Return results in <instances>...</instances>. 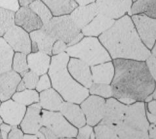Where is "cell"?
I'll return each instance as SVG.
<instances>
[{
  "label": "cell",
  "instance_id": "cell-1",
  "mask_svg": "<svg viewBox=\"0 0 156 139\" xmlns=\"http://www.w3.org/2000/svg\"><path fill=\"white\" fill-rule=\"evenodd\" d=\"M114 75L111 87L116 98L129 97L144 101L154 91L155 83L143 61L117 59L114 61Z\"/></svg>",
  "mask_w": 156,
  "mask_h": 139
},
{
  "label": "cell",
  "instance_id": "cell-2",
  "mask_svg": "<svg viewBox=\"0 0 156 139\" xmlns=\"http://www.w3.org/2000/svg\"><path fill=\"white\" fill-rule=\"evenodd\" d=\"M99 40L113 59L145 61L151 55L128 15L115 21L112 27L99 35Z\"/></svg>",
  "mask_w": 156,
  "mask_h": 139
},
{
  "label": "cell",
  "instance_id": "cell-3",
  "mask_svg": "<svg viewBox=\"0 0 156 139\" xmlns=\"http://www.w3.org/2000/svg\"><path fill=\"white\" fill-rule=\"evenodd\" d=\"M69 59V55L66 52L52 55L47 73L52 87L64 101L80 104L88 97L89 91L71 76L67 67Z\"/></svg>",
  "mask_w": 156,
  "mask_h": 139
},
{
  "label": "cell",
  "instance_id": "cell-4",
  "mask_svg": "<svg viewBox=\"0 0 156 139\" xmlns=\"http://www.w3.org/2000/svg\"><path fill=\"white\" fill-rule=\"evenodd\" d=\"M118 138H149V123L144 103L127 106L122 122L115 126Z\"/></svg>",
  "mask_w": 156,
  "mask_h": 139
},
{
  "label": "cell",
  "instance_id": "cell-5",
  "mask_svg": "<svg viewBox=\"0 0 156 139\" xmlns=\"http://www.w3.org/2000/svg\"><path fill=\"white\" fill-rule=\"evenodd\" d=\"M66 52L69 57L80 59L90 66L111 60L107 49L99 40L94 37L82 38L79 43L68 46Z\"/></svg>",
  "mask_w": 156,
  "mask_h": 139
},
{
  "label": "cell",
  "instance_id": "cell-6",
  "mask_svg": "<svg viewBox=\"0 0 156 139\" xmlns=\"http://www.w3.org/2000/svg\"><path fill=\"white\" fill-rule=\"evenodd\" d=\"M42 28L55 40L62 41L68 46L79 43L84 36L69 15L53 16L48 23L43 24Z\"/></svg>",
  "mask_w": 156,
  "mask_h": 139
},
{
  "label": "cell",
  "instance_id": "cell-7",
  "mask_svg": "<svg viewBox=\"0 0 156 139\" xmlns=\"http://www.w3.org/2000/svg\"><path fill=\"white\" fill-rule=\"evenodd\" d=\"M42 126L50 129L58 138L76 137L78 130L59 111L41 110Z\"/></svg>",
  "mask_w": 156,
  "mask_h": 139
},
{
  "label": "cell",
  "instance_id": "cell-8",
  "mask_svg": "<svg viewBox=\"0 0 156 139\" xmlns=\"http://www.w3.org/2000/svg\"><path fill=\"white\" fill-rule=\"evenodd\" d=\"M131 19L143 43L152 49L156 41V18L138 14L133 15Z\"/></svg>",
  "mask_w": 156,
  "mask_h": 139
},
{
  "label": "cell",
  "instance_id": "cell-9",
  "mask_svg": "<svg viewBox=\"0 0 156 139\" xmlns=\"http://www.w3.org/2000/svg\"><path fill=\"white\" fill-rule=\"evenodd\" d=\"M15 52L29 54L31 52L30 34L21 27L14 24L3 36Z\"/></svg>",
  "mask_w": 156,
  "mask_h": 139
},
{
  "label": "cell",
  "instance_id": "cell-10",
  "mask_svg": "<svg viewBox=\"0 0 156 139\" xmlns=\"http://www.w3.org/2000/svg\"><path fill=\"white\" fill-rule=\"evenodd\" d=\"M105 106V99L95 95H91L82 102L80 107L89 126H94L101 121L104 116Z\"/></svg>",
  "mask_w": 156,
  "mask_h": 139
},
{
  "label": "cell",
  "instance_id": "cell-11",
  "mask_svg": "<svg viewBox=\"0 0 156 139\" xmlns=\"http://www.w3.org/2000/svg\"><path fill=\"white\" fill-rule=\"evenodd\" d=\"M27 106L12 99L0 104V118L2 122L12 126H19L26 112Z\"/></svg>",
  "mask_w": 156,
  "mask_h": 139
},
{
  "label": "cell",
  "instance_id": "cell-12",
  "mask_svg": "<svg viewBox=\"0 0 156 139\" xmlns=\"http://www.w3.org/2000/svg\"><path fill=\"white\" fill-rule=\"evenodd\" d=\"M99 13L112 19H119L129 12L132 0H96Z\"/></svg>",
  "mask_w": 156,
  "mask_h": 139
},
{
  "label": "cell",
  "instance_id": "cell-13",
  "mask_svg": "<svg viewBox=\"0 0 156 139\" xmlns=\"http://www.w3.org/2000/svg\"><path fill=\"white\" fill-rule=\"evenodd\" d=\"M41 108L39 103L27 106L26 112L19 125L24 134H37L42 126Z\"/></svg>",
  "mask_w": 156,
  "mask_h": 139
},
{
  "label": "cell",
  "instance_id": "cell-14",
  "mask_svg": "<svg viewBox=\"0 0 156 139\" xmlns=\"http://www.w3.org/2000/svg\"><path fill=\"white\" fill-rule=\"evenodd\" d=\"M68 70L74 79L86 88H89L93 84L91 69L82 60L71 58L68 63Z\"/></svg>",
  "mask_w": 156,
  "mask_h": 139
},
{
  "label": "cell",
  "instance_id": "cell-15",
  "mask_svg": "<svg viewBox=\"0 0 156 139\" xmlns=\"http://www.w3.org/2000/svg\"><path fill=\"white\" fill-rule=\"evenodd\" d=\"M15 24L21 27L30 34L41 29L43 23L29 7H20L15 12Z\"/></svg>",
  "mask_w": 156,
  "mask_h": 139
},
{
  "label": "cell",
  "instance_id": "cell-16",
  "mask_svg": "<svg viewBox=\"0 0 156 139\" xmlns=\"http://www.w3.org/2000/svg\"><path fill=\"white\" fill-rule=\"evenodd\" d=\"M99 10L96 3L86 5H79L70 14V17L78 28L82 30L98 15Z\"/></svg>",
  "mask_w": 156,
  "mask_h": 139
},
{
  "label": "cell",
  "instance_id": "cell-17",
  "mask_svg": "<svg viewBox=\"0 0 156 139\" xmlns=\"http://www.w3.org/2000/svg\"><path fill=\"white\" fill-rule=\"evenodd\" d=\"M22 77L12 69L0 74V101L11 99Z\"/></svg>",
  "mask_w": 156,
  "mask_h": 139
},
{
  "label": "cell",
  "instance_id": "cell-18",
  "mask_svg": "<svg viewBox=\"0 0 156 139\" xmlns=\"http://www.w3.org/2000/svg\"><path fill=\"white\" fill-rule=\"evenodd\" d=\"M31 43V52H44L49 55H52V50L55 40L48 34L42 27L30 33Z\"/></svg>",
  "mask_w": 156,
  "mask_h": 139
},
{
  "label": "cell",
  "instance_id": "cell-19",
  "mask_svg": "<svg viewBox=\"0 0 156 139\" xmlns=\"http://www.w3.org/2000/svg\"><path fill=\"white\" fill-rule=\"evenodd\" d=\"M127 106L114 98H110L105 102V112L103 121L117 126L120 124L124 116Z\"/></svg>",
  "mask_w": 156,
  "mask_h": 139
},
{
  "label": "cell",
  "instance_id": "cell-20",
  "mask_svg": "<svg viewBox=\"0 0 156 139\" xmlns=\"http://www.w3.org/2000/svg\"><path fill=\"white\" fill-rule=\"evenodd\" d=\"M115 20L98 13L89 24L81 30L82 34L88 37H98L112 27Z\"/></svg>",
  "mask_w": 156,
  "mask_h": 139
},
{
  "label": "cell",
  "instance_id": "cell-21",
  "mask_svg": "<svg viewBox=\"0 0 156 139\" xmlns=\"http://www.w3.org/2000/svg\"><path fill=\"white\" fill-rule=\"evenodd\" d=\"M59 112L75 127L80 128L84 126L86 122L83 111L76 103L64 101Z\"/></svg>",
  "mask_w": 156,
  "mask_h": 139
},
{
  "label": "cell",
  "instance_id": "cell-22",
  "mask_svg": "<svg viewBox=\"0 0 156 139\" xmlns=\"http://www.w3.org/2000/svg\"><path fill=\"white\" fill-rule=\"evenodd\" d=\"M27 60L30 71L41 76L48 73L51 62V57L47 54L38 51L27 54Z\"/></svg>",
  "mask_w": 156,
  "mask_h": 139
},
{
  "label": "cell",
  "instance_id": "cell-23",
  "mask_svg": "<svg viewBox=\"0 0 156 139\" xmlns=\"http://www.w3.org/2000/svg\"><path fill=\"white\" fill-rule=\"evenodd\" d=\"M64 101L62 95L52 87L39 93V103L43 110L59 111Z\"/></svg>",
  "mask_w": 156,
  "mask_h": 139
},
{
  "label": "cell",
  "instance_id": "cell-24",
  "mask_svg": "<svg viewBox=\"0 0 156 139\" xmlns=\"http://www.w3.org/2000/svg\"><path fill=\"white\" fill-rule=\"evenodd\" d=\"M91 71L93 82L110 84L114 78V66L107 62L91 66Z\"/></svg>",
  "mask_w": 156,
  "mask_h": 139
},
{
  "label": "cell",
  "instance_id": "cell-25",
  "mask_svg": "<svg viewBox=\"0 0 156 139\" xmlns=\"http://www.w3.org/2000/svg\"><path fill=\"white\" fill-rule=\"evenodd\" d=\"M51 11L53 16L69 15L79 5L75 0H41Z\"/></svg>",
  "mask_w": 156,
  "mask_h": 139
},
{
  "label": "cell",
  "instance_id": "cell-26",
  "mask_svg": "<svg viewBox=\"0 0 156 139\" xmlns=\"http://www.w3.org/2000/svg\"><path fill=\"white\" fill-rule=\"evenodd\" d=\"M14 50L3 37H0V74L12 69Z\"/></svg>",
  "mask_w": 156,
  "mask_h": 139
},
{
  "label": "cell",
  "instance_id": "cell-27",
  "mask_svg": "<svg viewBox=\"0 0 156 139\" xmlns=\"http://www.w3.org/2000/svg\"><path fill=\"white\" fill-rule=\"evenodd\" d=\"M11 99L23 105L28 106L34 103H39V93L35 89H26L20 91H16Z\"/></svg>",
  "mask_w": 156,
  "mask_h": 139
},
{
  "label": "cell",
  "instance_id": "cell-28",
  "mask_svg": "<svg viewBox=\"0 0 156 139\" xmlns=\"http://www.w3.org/2000/svg\"><path fill=\"white\" fill-rule=\"evenodd\" d=\"M94 132L96 138H118L115 126L105 122L103 120L99 122L98 126L94 128Z\"/></svg>",
  "mask_w": 156,
  "mask_h": 139
},
{
  "label": "cell",
  "instance_id": "cell-29",
  "mask_svg": "<svg viewBox=\"0 0 156 139\" xmlns=\"http://www.w3.org/2000/svg\"><path fill=\"white\" fill-rule=\"evenodd\" d=\"M28 7L40 18L43 24H47L53 17L49 8L41 0H35Z\"/></svg>",
  "mask_w": 156,
  "mask_h": 139
},
{
  "label": "cell",
  "instance_id": "cell-30",
  "mask_svg": "<svg viewBox=\"0 0 156 139\" xmlns=\"http://www.w3.org/2000/svg\"><path fill=\"white\" fill-rule=\"evenodd\" d=\"M12 69L22 77L30 71L27 64V54L21 52H15L12 58Z\"/></svg>",
  "mask_w": 156,
  "mask_h": 139
},
{
  "label": "cell",
  "instance_id": "cell-31",
  "mask_svg": "<svg viewBox=\"0 0 156 139\" xmlns=\"http://www.w3.org/2000/svg\"><path fill=\"white\" fill-rule=\"evenodd\" d=\"M15 12L0 8V37H3L15 24Z\"/></svg>",
  "mask_w": 156,
  "mask_h": 139
},
{
  "label": "cell",
  "instance_id": "cell-32",
  "mask_svg": "<svg viewBox=\"0 0 156 139\" xmlns=\"http://www.w3.org/2000/svg\"><path fill=\"white\" fill-rule=\"evenodd\" d=\"M39 78V76L34 72L29 71L24 76L17 86L16 91H20L26 89L34 90Z\"/></svg>",
  "mask_w": 156,
  "mask_h": 139
},
{
  "label": "cell",
  "instance_id": "cell-33",
  "mask_svg": "<svg viewBox=\"0 0 156 139\" xmlns=\"http://www.w3.org/2000/svg\"><path fill=\"white\" fill-rule=\"evenodd\" d=\"M90 93L101 96L103 97H111L113 96V91L111 86L107 84H101V83H94L90 87Z\"/></svg>",
  "mask_w": 156,
  "mask_h": 139
},
{
  "label": "cell",
  "instance_id": "cell-34",
  "mask_svg": "<svg viewBox=\"0 0 156 139\" xmlns=\"http://www.w3.org/2000/svg\"><path fill=\"white\" fill-rule=\"evenodd\" d=\"M52 87V83L48 73L39 76V80L37 83L35 90L39 93Z\"/></svg>",
  "mask_w": 156,
  "mask_h": 139
},
{
  "label": "cell",
  "instance_id": "cell-35",
  "mask_svg": "<svg viewBox=\"0 0 156 139\" xmlns=\"http://www.w3.org/2000/svg\"><path fill=\"white\" fill-rule=\"evenodd\" d=\"M19 0H0V8L16 12L20 9Z\"/></svg>",
  "mask_w": 156,
  "mask_h": 139
},
{
  "label": "cell",
  "instance_id": "cell-36",
  "mask_svg": "<svg viewBox=\"0 0 156 139\" xmlns=\"http://www.w3.org/2000/svg\"><path fill=\"white\" fill-rule=\"evenodd\" d=\"M77 138H95V134L94 133L93 129L90 126H82L80 128L79 133L77 134Z\"/></svg>",
  "mask_w": 156,
  "mask_h": 139
},
{
  "label": "cell",
  "instance_id": "cell-37",
  "mask_svg": "<svg viewBox=\"0 0 156 139\" xmlns=\"http://www.w3.org/2000/svg\"><path fill=\"white\" fill-rule=\"evenodd\" d=\"M143 14L151 18H156V0H150L146 3Z\"/></svg>",
  "mask_w": 156,
  "mask_h": 139
},
{
  "label": "cell",
  "instance_id": "cell-38",
  "mask_svg": "<svg viewBox=\"0 0 156 139\" xmlns=\"http://www.w3.org/2000/svg\"><path fill=\"white\" fill-rule=\"evenodd\" d=\"M67 47L68 45L65 42L60 40H57L54 43L52 50V54L54 55L65 52Z\"/></svg>",
  "mask_w": 156,
  "mask_h": 139
},
{
  "label": "cell",
  "instance_id": "cell-39",
  "mask_svg": "<svg viewBox=\"0 0 156 139\" xmlns=\"http://www.w3.org/2000/svg\"><path fill=\"white\" fill-rule=\"evenodd\" d=\"M146 66H147L148 70L153 77L154 79L156 81V57L151 55L146 59Z\"/></svg>",
  "mask_w": 156,
  "mask_h": 139
},
{
  "label": "cell",
  "instance_id": "cell-40",
  "mask_svg": "<svg viewBox=\"0 0 156 139\" xmlns=\"http://www.w3.org/2000/svg\"><path fill=\"white\" fill-rule=\"evenodd\" d=\"M24 137V133L21 129L19 126H12L11 130L8 135V139L18 138L23 139Z\"/></svg>",
  "mask_w": 156,
  "mask_h": 139
},
{
  "label": "cell",
  "instance_id": "cell-41",
  "mask_svg": "<svg viewBox=\"0 0 156 139\" xmlns=\"http://www.w3.org/2000/svg\"><path fill=\"white\" fill-rule=\"evenodd\" d=\"M39 132L43 135L44 139H56L58 138V137L55 135V134L50 130V129L45 126H41L39 129Z\"/></svg>",
  "mask_w": 156,
  "mask_h": 139
},
{
  "label": "cell",
  "instance_id": "cell-42",
  "mask_svg": "<svg viewBox=\"0 0 156 139\" xmlns=\"http://www.w3.org/2000/svg\"><path fill=\"white\" fill-rule=\"evenodd\" d=\"M12 126L6 123L2 122L0 124V131H1L2 137L3 139H8V135L11 130Z\"/></svg>",
  "mask_w": 156,
  "mask_h": 139
},
{
  "label": "cell",
  "instance_id": "cell-43",
  "mask_svg": "<svg viewBox=\"0 0 156 139\" xmlns=\"http://www.w3.org/2000/svg\"><path fill=\"white\" fill-rule=\"evenodd\" d=\"M149 130V138L156 139V126L154 124L150 125L148 128Z\"/></svg>",
  "mask_w": 156,
  "mask_h": 139
},
{
  "label": "cell",
  "instance_id": "cell-44",
  "mask_svg": "<svg viewBox=\"0 0 156 139\" xmlns=\"http://www.w3.org/2000/svg\"><path fill=\"white\" fill-rule=\"evenodd\" d=\"M148 109L151 113L156 115V101L150 102L148 104Z\"/></svg>",
  "mask_w": 156,
  "mask_h": 139
},
{
  "label": "cell",
  "instance_id": "cell-45",
  "mask_svg": "<svg viewBox=\"0 0 156 139\" xmlns=\"http://www.w3.org/2000/svg\"><path fill=\"white\" fill-rule=\"evenodd\" d=\"M118 100L120 101L121 103H125L127 105H131L132 103H135L136 101L135 99L129 98V97H120V98H118Z\"/></svg>",
  "mask_w": 156,
  "mask_h": 139
},
{
  "label": "cell",
  "instance_id": "cell-46",
  "mask_svg": "<svg viewBox=\"0 0 156 139\" xmlns=\"http://www.w3.org/2000/svg\"><path fill=\"white\" fill-rule=\"evenodd\" d=\"M146 115H147L148 119L150 123H152L156 126V115H154L152 113H149L148 111L146 112Z\"/></svg>",
  "mask_w": 156,
  "mask_h": 139
},
{
  "label": "cell",
  "instance_id": "cell-47",
  "mask_svg": "<svg viewBox=\"0 0 156 139\" xmlns=\"http://www.w3.org/2000/svg\"><path fill=\"white\" fill-rule=\"evenodd\" d=\"M79 5H86L91 3H94L95 0H75Z\"/></svg>",
  "mask_w": 156,
  "mask_h": 139
},
{
  "label": "cell",
  "instance_id": "cell-48",
  "mask_svg": "<svg viewBox=\"0 0 156 139\" xmlns=\"http://www.w3.org/2000/svg\"><path fill=\"white\" fill-rule=\"evenodd\" d=\"M35 0H19L20 7H28Z\"/></svg>",
  "mask_w": 156,
  "mask_h": 139
},
{
  "label": "cell",
  "instance_id": "cell-49",
  "mask_svg": "<svg viewBox=\"0 0 156 139\" xmlns=\"http://www.w3.org/2000/svg\"><path fill=\"white\" fill-rule=\"evenodd\" d=\"M24 139H37L38 137L36 134H24Z\"/></svg>",
  "mask_w": 156,
  "mask_h": 139
},
{
  "label": "cell",
  "instance_id": "cell-50",
  "mask_svg": "<svg viewBox=\"0 0 156 139\" xmlns=\"http://www.w3.org/2000/svg\"><path fill=\"white\" fill-rule=\"evenodd\" d=\"M152 55H154V56L156 57V41L155 42V44L154 45V46L152 47Z\"/></svg>",
  "mask_w": 156,
  "mask_h": 139
},
{
  "label": "cell",
  "instance_id": "cell-51",
  "mask_svg": "<svg viewBox=\"0 0 156 139\" xmlns=\"http://www.w3.org/2000/svg\"><path fill=\"white\" fill-rule=\"evenodd\" d=\"M152 99H153L152 95H149L145 99V101H146V102H150L152 100Z\"/></svg>",
  "mask_w": 156,
  "mask_h": 139
},
{
  "label": "cell",
  "instance_id": "cell-52",
  "mask_svg": "<svg viewBox=\"0 0 156 139\" xmlns=\"http://www.w3.org/2000/svg\"><path fill=\"white\" fill-rule=\"evenodd\" d=\"M154 90H154V91H153L154 93H153V94H152V97H153L154 99H156V85H155V89Z\"/></svg>",
  "mask_w": 156,
  "mask_h": 139
},
{
  "label": "cell",
  "instance_id": "cell-53",
  "mask_svg": "<svg viewBox=\"0 0 156 139\" xmlns=\"http://www.w3.org/2000/svg\"><path fill=\"white\" fill-rule=\"evenodd\" d=\"M2 122H2V119H1V118H0V124H1Z\"/></svg>",
  "mask_w": 156,
  "mask_h": 139
},
{
  "label": "cell",
  "instance_id": "cell-54",
  "mask_svg": "<svg viewBox=\"0 0 156 139\" xmlns=\"http://www.w3.org/2000/svg\"><path fill=\"white\" fill-rule=\"evenodd\" d=\"M2 138V134H1V131H0V139Z\"/></svg>",
  "mask_w": 156,
  "mask_h": 139
},
{
  "label": "cell",
  "instance_id": "cell-55",
  "mask_svg": "<svg viewBox=\"0 0 156 139\" xmlns=\"http://www.w3.org/2000/svg\"><path fill=\"white\" fill-rule=\"evenodd\" d=\"M132 1H133V2H136V0H132Z\"/></svg>",
  "mask_w": 156,
  "mask_h": 139
},
{
  "label": "cell",
  "instance_id": "cell-56",
  "mask_svg": "<svg viewBox=\"0 0 156 139\" xmlns=\"http://www.w3.org/2000/svg\"><path fill=\"white\" fill-rule=\"evenodd\" d=\"M1 103H2V102H1V101H0V104H1Z\"/></svg>",
  "mask_w": 156,
  "mask_h": 139
}]
</instances>
